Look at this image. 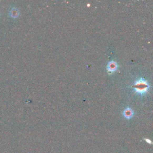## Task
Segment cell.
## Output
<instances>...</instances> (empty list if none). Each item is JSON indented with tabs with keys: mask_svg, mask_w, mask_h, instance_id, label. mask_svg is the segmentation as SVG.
<instances>
[{
	"mask_svg": "<svg viewBox=\"0 0 153 153\" xmlns=\"http://www.w3.org/2000/svg\"><path fill=\"white\" fill-rule=\"evenodd\" d=\"M132 87L135 89V92L136 94L144 95L148 92L150 86L147 80L143 78H140L135 82Z\"/></svg>",
	"mask_w": 153,
	"mask_h": 153,
	"instance_id": "6da1fadb",
	"label": "cell"
},
{
	"mask_svg": "<svg viewBox=\"0 0 153 153\" xmlns=\"http://www.w3.org/2000/svg\"><path fill=\"white\" fill-rule=\"evenodd\" d=\"M144 140H145L146 142H147V143L148 144H152V142L149 139H147V138H144Z\"/></svg>",
	"mask_w": 153,
	"mask_h": 153,
	"instance_id": "5b68a950",
	"label": "cell"
},
{
	"mask_svg": "<svg viewBox=\"0 0 153 153\" xmlns=\"http://www.w3.org/2000/svg\"><path fill=\"white\" fill-rule=\"evenodd\" d=\"M10 14L11 15V16L13 17H16L19 16V11L16 8H13V9L11 10Z\"/></svg>",
	"mask_w": 153,
	"mask_h": 153,
	"instance_id": "277c9868",
	"label": "cell"
},
{
	"mask_svg": "<svg viewBox=\"0 0 153 153\" xmlns=\"http://www.w3.org/2000/svg\"><path fill=\"white\" fill-rule=\"evenodd\" d=\"M117 68H118V65H117L116 62L113 61H110L108 63L107 68H106L108 73H110V74L114 72L117 70Z\"/></svg>",
	"mask_w": 153,
	"mask_h": 153,
	"instance_id": "7a4b0ae2",
	"label": "cell"
},
{
	"mask_svg": "<svg viewBox=\"0 0 153 153\" xmlns=\"http://www.w3.org/2000/svg\"><path fill=\"white\" fill-rule=\"evenodd\" d=\"M134 111H133V110L130 108H126L123 111L124 117L127 119H131L132 117L134 116Z\"/></svg>",
	"mask_w": 153,
	"mask_h": 153,
	"instance_id": "3957f363",
	"label": "cell"
}]
</instances>
